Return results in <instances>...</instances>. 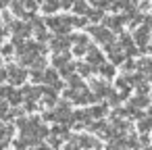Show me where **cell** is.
I'll use <instances>...</instances> for the list:
<instances>
[{
  "instance_id": "3957f363",
  "label": "cell",
  "mask_w": 152,
  "mask_h": 150,
  "mask_svg": "<svg viewBox=\"0 0 152 150\" xmlns=\"http://www.w3.org/2000/svg\"><path fill=\"white\" fill-rule=\"evenodd\" d=\"M7 79L11 81V86H19V83H23L27 79V71L23 67H19V65H11L7 69Z\"/></svg>"
},
{
  "instance_id": "e0dca14e",
  "label": "cell",
  "mask_w": 152,
  "mask_h": 150,
  "mask_svg": "<svg viewBox=\"0 0 152 150\" xmlns=\"http://www.w3.org/2000/svg\"><path fill=\"white\" fill-rule=\"evenodd\" d=\"M7 100H9V104H13V106H17V104H21V102H23V94H21L19 90H15V88H9V94H7Z\"/></svg>"
},
{
  "instance_id": "44dd1931",
  "label": "cell",
  "mask_w": 152,
  "mask_h": 150,
  "mask_svg": "<svg viewBox=\"0 0 152 150\" xmlns=\"http://www.w3.org/2000/svg\"><path fill=\"white\" fill-rule=\"evenodd\" d=\"M71 9H73V13H75V15H86V13H88V9H90V4L86 2V0H73Z\"/></svg>"
},
{
  "instance_id": "836d02e7",
  "label": "cell",
  "mask_w": 152,
  "mask_h": 150,
  "mask_svg": "<svg viewBox=\"0 0 152 150\" xmlns=\"http://www.w3.org/2000/svg\"><path fill=\"white\" fill-rule=\"evenodd\" d=\"M140 138H142V140L137 142V146H150V140H148V133H142Z\"/></svg>"
},
{
  "instance_id": "f546056e",
  "label": "cell",
  "mask_w": 152,
  "mask_h": 150,
  "mask_svg": "<svg viewBox=\"0 0 152 150\" xmlns=\"http://www.w3.org/2000/svg\"><path fill=\"white\" fill-rule=\"evenodd\" d=\"M42 117H44V121H52V123L56 121V113H54V110H46Z\"/></svg>"
},
{
  "instance_id": "d590c367",
  "label": "cell",
  "mask_w": 152,
  "mask_h": 150,
  "mask_svg": "<svg viewBox=\"0 0 152 150\" xmlns=\"http://www.w3.org/2000/svg\"><path fill=\"white\" fill-rule=\"evenodd\" d=\"M48 144H50V146H54V148H58V146H61V142H58L54 135H52V138H48Z\"/></svg>"
},
{
  "instance_id": "d4e9b609",
  "label": "cell",
  "mask_w": 152,
  "mask_h": 150,
  "mask_svg": "<svg viewBox=\"0 0 152 150\" xmlns=\"http://www.w3.org/2000/svg\"><path fill=\"white\" fill-rule=\"evenodd\" d=\"M67 36H69V34H67ZM69 42H71V44H90V40H88L86 34H73V36H69Z\"/></svg>"
},
{
  "instance_id": "8d00e7d4",
  "label": "cell",
  "mask_w": 152,
  "mask_h": 150,
  "mask_svg": "<svg viewBox=\"0 0 152 150\" xmlns=\"http://www.w3.org/2000/svg\"><path fill=\"white\" fill-rule=\"evenodd\" d=\"M7 94H9V88H0V100H7Z\"/></svg>"
},
{
  "instance_id": "4dcf8cb0",
  "label": "cell",
  "mask_w": 152,
  "mask_h": 150,
  "mask_svg": "<svg viewBox=\"0 0 152 150\" xmlns=\"http://www.w3.org/2000/svg\"><path fill=\"white\" fill-rule=\"evenodd\" d=\"M7 113H9V104H7L4 100H0V117L4 119V117H7Z\"/></svg>"
},
{
  "instance_id": "484cf974",
  "label": "cell",
  "mask_w": 152,
  "mask_h": 150,
  "mask_svg": "<svg viewBox=\"0 0 152 150\" xmlns=\"http://www.w3.org/2000/svg\"><path fill=\"white\" fill-rule=\"evenodd\" d=\"M115 86H117L119 92H123V90H131V86H129V81H127L125 75H123V77H117V79H115Z\"/></svg>"
},
{
  "instance_id": "30bf717a",
  "label": "cell",
  "mask_w": 152,
  "mask_h": 150,
  "mask_svg": "<svg viewBox=\"0 0 152 150\" xmlns=\"http://www.w3.org/2000/svg\"><path fill=\"white\" fill-rule=\"evenodd\" d=\"M86 52H88V54H86V56H88V63H90L94 69H96L100 63H104V54H102L98 48H94V46L88 44V50H86Z\"/></svg>"
},
{
  "instance_id": "1f68e13d",
  "label": "cell",
  "mask_w": 152,
  "mask_h": 150,
  "mask_svg": "<svg viewBox=\"0 0 152 150\" xmlns=\"http://www.w3.org/2000/svg\"><path fill=\"white\" fill-rule=\"evenodd\" d=\"M71 4H73V0H58V7H61L63 11H69Z\"/></svg>"
},
{
  "instance_id": "f35d334b",
  "label": "cell",
  "mask_w": 152,
  "mask_h": 150,
  "mask_svg": "<svg viewBox=\"0 0 152 150\" xmlns=\"http://www.w3.org/2000/svg\"><path fill=\"white\" fill-rule=\"evenodd\" d=\"M0 65H2V56H0Z\"/></svg>"
},
{
  "instance_id": "9c48e42d",
  "label": "cell",
  "mask_w": 152,
  "mask_h": 150,
  "mask_svg": "<svg viewBox=\"0 0 152 150\" xmlns=\"http://www.w3.org/2000/svg\"><path fill=\"white\" fill-rule=\"evenodd\" d=\"M69 46H71V42H69V38H67L65 34H58L56 38L50 40L52 52H65V50H69Z\"/></svg>"
},
{
  "instance_id": "83f0119b",
  "label": "cell",
  "mask_w": 152,
  "mask_h": 150,
  "mask_svg": "<svg viewBox=\"0 0 152 150\" xmlns=\"http://www.w3.org/2000/svg\"><path fill=\"white\" fill-rule=\"evenodd\" d=\"M58 71H61V75H63V77H67V75L75 73V63H71V61H69V63H65V65H63Z\"/></svg>"
},
{
  "instance_id": "ab89813d",
  "label": "cell",
  "mask_w": 152,
  "mask_h": 150,
  "mask_svg": "<svg viewBox=\"0 0 152 150\" xmlns=\"http://www.w3.org/2000/svg\"><path fill=\"white\" fill-rule=\"evenodd\" d=\"M36 2H38V4H40V2H42V0H36Z\"/></svg>"
},
{
  "instance_id": "ba28073f",
  "label": "cell",
  "mask_w": 152,
  "mask_h": 150,
  "mask_svg": "<svg viewBox=\"0 0 152 150\" xmlns=\"http://www.w3.org/2000/svg\"><path fill=\"white\" fill-rule=\"evenodd\" d=\"M90 92L94 94V98H96V100H100V98H106V96H108L110 88H108V83H106L104 79H96V81H92Z\"/></svg>"
},
{
  "instance_id": "cb8c5ba5",
  "label": "cell",
  "mask_w": 152,
  "mask_h": 150,
  "mask_svg": "<svg viewBox=\"0 0 152 150\" xmlns=\"http://www.w3.org/2000/svg\"><path fill=\"white\" fill-rule=\"evenodd\" d=\"M86 19H88V21H92V23L100 21V19H102V9H98V7H96V11L88 9V13H86Z\"/></svg>"
},
{
  "instance_id": "ffe728a7",
  "label": "cell",
  "mask_w": 152,
  "mask_h": 150,
  "mask_svg": "<svg viewBox=\"0 0 152 150\" xmlns=\"http://www.w3.org/2000/svg\"><path fill=\"white\" fill-rule=\"evenodd\" d=\"M106 113H108V106H106V104H94V106H90L92 119H102Z\"/></svg>"
},
{
  "instance_id": "5bb4252c",
  "label": "cell",
  "mask_w": 152,
  "mask_h": 150,
  "mask_svg": "<svg viewBox=\"0 0 152 150\" xmlns=\"http://www.w3.org/2000/svg\"><path fill=\"white\" fill-rule=\"evenodd\" d=\"M42 11L46 13V15H54L56 11H61V7H58V0H42Z\"/></svg>"
},
{
  "instance_id": "7c38bea8",
  "label": "cell",
  "mask_w": 152,
  "mask_h": 150,
  "mask_svg": "<svg viewBox=\"0 0 152 150\" xmlns=\"http://www.w3.org/2000/svg\"><path fill=\"white\" fill-rule=\"evenodd\" d=\"M21 94H23V100H40L42 98V88H34V86H25L23 90H21Z\"/></svg>"
},
{
  "instance_id": "d6a6232c",
  "label": "cell",
  "mask_w": 152,
  "mask_h": 150,
  "mask_svg": "<svg viewBox=\"0 0 152 150\" xmlns=\"http://www.w3.org/2000/svg\"><path fill=\"white\" fill-rule=\"evenodd\" d=\"M11 54H13V44L2 46V54H0V56H11Z\"/></svg>"
},
{
  "instance_id": "4316f807",
  "label": "cell",
  "mask_w": 152,
  "mask_h": 150,
  "mask_svg": "<svg viewBox=\"0 0 152 150\" xmlns=\"http://www.w3.org/2000/svg\"><path fill=\"white\" fill-rule=\"evenodd\" d=\"M119 46L125 50V48H129V46H133V38L129 36V34H123L121 38H119Z\"/></svg>"
},
{
  "instance_id": "2e32d148",
  "label": "cell",
  "mask_w": 152,
  "mask_h": 150,
  "mask_svg": "<svg viewBox=\"0 0 152 150\" xmlns=\"http://www.w3.org/2000/svg\"><path fill=\"white\" fill-rule=\"evenodd\" d=\"M65 63H69V52H67V50H65V52H56V54L52 56V67H54L56 71H58Z\"/></svg>"
},
{
  "instance_id": "74e56055",
  "label": "cell",
  "mask_w": 152,
  "mask_h": 150,
  "mask_svg": "<svg viewBox=\"0 0 152 150\" xmlns=\"http://www.w3.org/2000/svg\"><path fill=\"white\" fill-rule=\"evenodd\" d=\"M86 2H94V0H86Z\"/></svg>"
},
{
  "instance_id": "8992f818",
  "label": "cell",
  "mask_w": 152,
  "mask_h": 150,
  "mask_svg": "<svg viewBox=\"0 0 152 150\" xmlns=\"http://www.w3.org/2000/svg\"><path fill=\"white\" fill-rule=\"evenodd\" d=\"M9 25H11V31L15 38H29V34H31V25L27 21H11Z\"/></svg>"
},
{
  "instance_id": "52a82bcc",
  "label": "cell",
  "mask_w": 152,
  "mask_h": 150,
  "mask_svg": "<svg viewBox=\"0 0 152 150\" xmlns=\"http://www.w3.org/2000/svg\"><path fill=\"white\" fill-rule=\"evenodd\" d=\"M100 21H102V25L108 27L110 31H119V29L127 23V17H125V15H115V17H106V19L102 17Z\"/></svg>"
},
{
  "instance_id": "277c9868",
  "label": "cell",
  "mask_w": 152,
  "mask_h": 150,
  "mask_svg": "<svg viewBox=\"0 0 152 150\" xmlns=\"http://www.w3.org/2000/svg\"><path fill=\"white\" fill-rule=\"evenodd\" d=\"M106 48V52H108V59H110V63L113 65H121L125 59H127V54H125V50L119 46V44H115V42H110V44H106L104 46Z\"/></svg>"
},
{
  "instance_id": "7a4b0ae2",
  "label": "cell",
  "mask_w": 152,
  "mask_h": 150,
  "mask_svg": "<svg viewBox=\"0 0 152 150\" xmlns=\"http://www.w3.org/2000/svg\"><path fill=\"white\" fill-rule=\"evenodd\" d=\"M88 31H90V36H94V40H96L98 44H102V46H106V44L115 42L113 31H110L108 27H104V25H92Z\"/></svg>"
},
{
  "instance_id": "4fadbf2b",
  "label": "cell",
  "mask_w": 152,
  "mask_h": 150,
  "mask_svg": "<svg viewBox=\"0 0 152 150\" xmlns=\"http://www.w3.org/2000/svg\"><path fill=\"white\" fill-rule=\"evenodd\" d=\"M129 104H131V106H135V108H148V104H150L148 94H135V96L129 100Z\"/></svg>"
},
{
  "instance_id": "603a6c76",
  "label": "cell",
  "mask_w": 152,
  "mask_h": 150,
  "mask_svg": "<svg viewBox=\"0 0 152 150\" xmlns=\"http://www.w3.org/2000/svg\"><path fill=\"white\" fill-rule=\"evenodd\" d=\"M137 121H140V123H137V129H140L142 133H148V131H150V127H152V119H150V117H146V115H142Z\"/></svg>"
},
{
  "instance_id": "6da1fadb",
  "label": "cell",
  "mask_w": 152,
  "mask_h": 150,
  "mask_svg": "<svg viewBox=\"0 0 152 150\" xmlns=\"http://www.w3.org/2000/svg\"><path fill=\"white\" fill-rule=\"evenodd\" d=\"M44 25H46L48 29H52L54 34H65V36H67V34L71 31V27H73L69 15H65V17H48Z\"/></svg>"
},
{
  "instance_id": "5b68a950",
  "label": "cell",
  "mask_w": 152,
  "mask_h": 150,
  "mask_svg": "<svg viewBox=\"0 0 152 150\" xmlns=\"http://www.w3.org/2000/svg\"><path fill=\"white\" fill-rule=\"evenodd\" d=\"M42 81H46L48 86H52V90H63V81H61V75H58V71L56 69H46L44 73H42Z\"/></svg>"
},
{
  "instance_id": "e575fe53",
  "label": "cell",
  "mask_w": 152,
  "mask_h": 150,
  "mask_svg": "<svg viewBox=\"0 0 152 150\" xmlns=\"http://www.w3.org/2000/svg\"><path fill=\"white\" fill-rule=\"evenodd\" d=\"M121 65H123V67H125V69H127V71H131V69H135V61H127V63H125V61H123V63H121Z\"/></svg>"
},
{
  "instance_id": "d6986e66",
  "label": "cell",
  "mask_w": 152,
  "mask_h": 150,
  "mask_svg": "<svg viewBox=\"0 0 152 150\" xmlns=\"http://www.w3.org/2000/svg\"><path fill=\"white\" fill-rule=\"evenodd\" d=\"M135 69H137L144 77H148V75H150V59H148V56H144V59L135 61Z\"/></svg>"
},
{
  "instance_id": "9a60e30c",
  "label": "cell",
  "mask_w": 152,
  "mask_h": 150,
  "mask_svg": "<svg viewBox=\"0 0 152 150\" xmlns=\"http://www.w3.org/2000/svg\"><path fill=\"white\" fill-rule=\"evenodd\" d=\"M96 71L104 77V79H113L115 77V65L110 63V65H104V63H100L98 67H96Z\"/></svg>"
},
{
  "instance_id": "ac0fdd59",
  "label": "cell",
  "mask_w": 152,
  "mask_h": 150,
  "mask_svg": "<svg viewBox=\"0 0 152 150\" xmlns=\"http://www.w3.org/2000/svg\"><path fill=\"white\" fill-rule=\"evenodd\" d=\"M11 9H13V13H15L17 17L27 19V11H25V7H23V0H11Z\"/></svg>"
},
{
  "instance_id": "7402d4cb",
  "label": "cell",
  "mask_w": 152,
  "mask_h": 150,
  "mask_svg": "<svg viewBox=\"0 0 152 150\" xmlns=\"http://www.w3.org/2000/svg\"><path fill=\"white\" fill-rule=\"evenodd\" d=\"M75 71H77V75H81V77H90L92 71H94V67H92L90 63H79V65H75Z\"/></svg>"
},
{
  "instance_id": "8fae6325",
  "label": "cell",
  "mask_w": 152,
  "mask_h": 150,
  "mask_svg": "<svg viewBox=\"0 0 152 150\" xmlns=\"http://www.w3.org/2000/svg\"><path fill=\"white\" fill-rule=\"evenodd\" d=\"M13 133H15L13 125L0 123V148H7V146H9V140L13 138Z\"/></svg>"
},
{
  "instance_id": "f1b7e54d",
  "label": "cell",
  "mask_w": 152,
  "mask_h": 150,
  "mask_svg": "<svg viewBox=\"0 0 152 150\" xmlns=\"http://www.w3.org/2000/svg\"><path fill=\"white\" fill-rule=\"evenodd\" d=\"M86 50H88V44H75L73 54H75V56H83V54H86Z\"/></svg>"
}]
</instances>
